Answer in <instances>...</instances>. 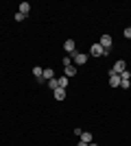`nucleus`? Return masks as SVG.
I'll return each mask as SVG.
<instances>
[{
  "mask_svg": "<svg viewBox=\"0 0 131 146\" xmlns=\"http://www.w3.org/2000/svg\"><path fill=\"white\" fill-rule=\"evenodd\" d=\"M122 33H125V37H127V39H131V26H127V29L122 31Z\"/></svg>",
  "mask_w": 131,
  "mask_h": 146,
  "instance_id": "obj_19",
  "label": "nucleus"
},
{
  "mask_svg": "<svg viewBox=\"0 0 131 146\" xmlns=\"http://www.w3.org/2000/svg\"><path fill=\"white\" fill-rule=\"evenodd\" d=\"M90 55H92V57H105V48H103L100 44H92V48H90Z\"/></svg>",
  "mask_w": 131,
  "mask_h": 146,
  "instance_id": "obj_4",
  "label": "nucleus"
},
{
  "mask_svg": "<svg viewBox=\"0 0 131 146\" xmlns=\"http://www.w3.org/2000/svg\"><path fill=\"white\" fill-rule=\"evenodd\" d=\"M29 11H31V5H29V2H20V13H22V15H29Z\"/></svg>",
  "mask_w": 131,
  "mask_h": 146,
  "instance_id": "obj_10",
  "label": "nucleus"
},
{
  "mask_svg": "<svg viewBox=\"0 0 131 146\" xmlns=\"http://www.w3.org/2000/svg\"><path fill=\"white\" fill-rule=\"evenodd\" d=\"M129 66H131V59H129Z\"/></svg>",
  "mask_w": 131,
  "mask_h": 146,
  "instance_id": "obj_22",
  "label": "nucleus"
},
{
  "mask_svg": "<svg viewBox=\"0 0 131 146\" xmlns=\"http://www.w3.org/2000/svg\"><path fill=\"white\" fill-rule=\"evenodd\" d=\"M120 87H122V90H129V87H131V81H125V79H120Z\"/></svg>",
  "mask_w": 131,
  "mask_h": 146,
  "instance_id": "obj_15",
  "label": "nucleus"
},
{
  "mask_svg": "<svg viewBox=\"0 0 131 146\" xmlns=\"http://www.w3.org/2000/svg\"><path fill=\"white\" fill-rule=\"evenodd\" d=\"M87 146H98V144H94V142H92V144H87Z\"/></svg>",
  "mask_w": 131,
  "mask_h": 146,
  "instance_id": "obj_21",
  "label": "nucleus"
},
{
  "mask_svg": "<svg viewBox=\"0 0 131 146\" xmlns=\"http://www.w3.org/2000/svg\"><path fill=\"white\" fill-rule=\"evenodd\" d=\"M63 50H66V55H74L76 52V42L74 39H66V42H63Z\"/></svg>",
  "mask_w": 131,
  "mask_h": 146,
  "instance_id": "obj_2",
  "label": "nucleus"
},
{
  "mask_svg": "<svg viewBox=\"0 0 131 146\" xmlns=\"http://www.w3.org/2000/svg\"><path fill=\"white\" fill-rule=\"evenodd\" d=\"M48 87H50L53 92H55L57 87H59V81H57V79H50V81H48Z\"/></svg>",
  "mask_w": 131,
  "mask_h": 146,
  "instance_id": "obj_14",
  "label": "nucleus"
},
{
  "mask_svg": "<svg viewBox=\"0 0 131 146\" xmlns=\"http://www.w3.org/2000/svg\"><path fill=\"white\" fill-rule=\"evenodd\" d=\"M24 18H26V15H22V13H15V22H24Z\"/></svg>",
  "mask_w": 131,
  "mask_h": 146,
  "instance_id": "obj_18",
  "label": "nucleus"
},
{
  "mask_svg": "<svg viewBox=\"0 0 131 146\" xmlns=\"http://www.w3.org/2000/svg\"><path fill=\"white\" fill-rule=\"evenodd\" d=\"M42 74H44V68H39V66L33 68V76H35L37 81H44V79H42Z\"/></svg>",
  "mask_w": 131,
  "mask_h": 146,
  "instance_id": "obj_9",
  "label": "nucleus"
},
{
  "mask_svg": "<svg viewBox=\"0 0 131 146\" xmlns=\"http://www.w3.org/2000/svg\"><path fill=\"white\" fill-rule=\"evenodd\" d=\"M79 146H87V144H85V142H79Z\"/></svg>",
  "mask_w": 131,
  "mask_h": 146,
  "instance_id": "obj_20",
  "label": "nucleus"
},
{
  "mask_svg": "<svg viewBox=\"0 0 131 146\" xmlns=\"http://www.w3.org/2000/svg\"><path fill=\"white\" fill-rule=\"evenodd\" d=\"M66 66H72V57H70V55L63 57V68H66Z\"/></svg>",
  "mask_w": 131,
  "mask_h": 146,
  "instance_id": "obj_16",
  "label": "nucleus"
},
{
  "mask_svg": "<svg viewBox=\"0 0 131 146\" xmlns=\"http://www.w3.org/2000/svg\"><path fill=\"white\" fill-rule=\"evenodd\" d=\"M98 44L103 46V48H112V44H114V42H112V35H103Z\"/></svg>",
  "mask_w": 131,
  "mask_h": 146,
  "instance_id": "obj_5",
  "label": "nucleus"
},
{
  "mask_svg": "<svg viewBox=\"0 0 131 146\" xmlns=\"http://www.w3.org/2000/svg\"><path fill=\"white\" fill-rule=\"evenodd\" d=\"M109 85H112V87H118L120 85V76H118V74L109 72Z\"/></svg>",
  "mask_w": 131,
  "mask_h": 146,
  "instance_id": "obj_6",
  "label": "nucleus"
},
{
  "mask_svg": "<svg viewBox=\"0 0 131 146\" xmlns=\"http://www.w3.org/2000/svg\"><path fill=\"white\" fill-rule=\"evenodd\" d=\"M53 94H55V98H57V100H63V98H66V90H63V87H57V90L53 92Z\"/></svg>",
  "mask_w": 131,
  "mask_h": 146,
  "instance_id": "obj_8",
  "label": "nucleus"
},
{
  "mask_svg": "<svg viewBox=\"0 0 131 146\" xmlns=\"http://www.w3.org/2000/svg\"><path fill=\"white\" fill-rule=\"evenodd\" d=\"M42 79H55V70L53 68H44V74H42Z\"/></svg>",
  "mask_w": 131,
  "mask_h": 146,
  "instance_id": "obj_7",
  "label": "nucleus"
},
{
  "mask_svg": "<svg viewBox=\"0 0 131 146\" xmlns=\"http://www.w3.org/2000/svg\"><path fill=\"white\" fill-rule=\"evenodd\" d=\"M120 79H125V81H131V72H129V70H125V72L120 74Z\"/></svg>",
  "mask_w": 131,
  "mask_h": 146,
  "instance_id": "obj_17",
  "label": "nucleus"
},
{
  "mask_svg": "<svg viewBox=\"0 0 131 146\" xmlns=\"http://www.w3.org/2000/svg\"><path fill=\"white\" fill-rule=\"evenodd\" d=\"M72 63H74L76 68L85 66V63H87V55H85V52H74V55H72Z\"/></svg>",
  "mask_w": 131,
  "mask_h": 146,
  "instance_id": "obj_1",
  "label": "nucleus"
},
{
  "mask_svg": "<svg viewBox=\"0 0 131 146\" xmlns=\"http://www.w3.org/2000/svg\"><path fill=\"white\" fill-rule=\"evenodd\" d=\"M57 81H59V87H63V90H66V87L70 85V81H68V76H59V79H57Z\"/></svg>",
  "mask_w": 131,
  "mask_h": 146,
  "instance_id": "obj_13",
  "label": "nucleus"
},
{
  "mask_svg": "<svg viewBox=\"0 0 131 146\" xmlns=\"http://www.w3.org/2000/svg\"><path fill=\"white\" fill-rule=\"evenodd\" d=\"M63 70H66V76H74V74H76V66H74V63H72V66H66Z\"/></svg>",
  "mask_w": 131,
  "mask_h": 146,
  "instance_id": "obj_11",
  "label": "nucleus"
},
{
  "mask_svg": "<svg viewBox=\"0 0 131 146\" xmlns=\"http://www.w3.org/2000/svg\"><path fill=\"white\" fill-rule=\"evenodd\" d=\"M81 142H85V144H92V133H90V131H83V133H81Z\"/></svg>",
  "mask_w": 131,
  "mask_h": 146,
  "instance_id": "obj_12",
  "label": "nucleus"
},
{
  "mask_svg": "<svg viewBox=\"0 0 131 146\" xmlns=\"http://www.w3.org/2000/svg\"><path fill=\"white\" fill-rule=\"evenodd\" d=\"M125 70H127V61L118 59V61H116V63H114V68H112V70H109V72H114V74H118V76H120V74L125 72Z\"/></svg>",
  "mask_w": 131,
  "mask_h": 146,
  "instance_id": "obj_3",
  "label": "nucleus"
}]
</instances>
